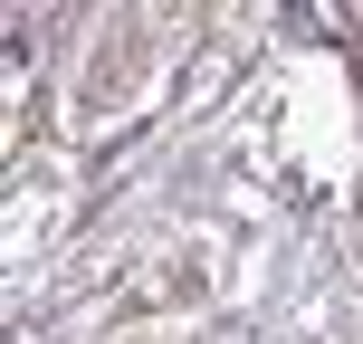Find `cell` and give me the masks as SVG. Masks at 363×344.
I'll list each match as a JSON object with an SVG mask.
<instances>
[{
    "mask_svg": "<svg viewBox=\"0 0 363 344\" xmlns=\"http://www.w3.org/2000/svg\"><path fill=\"white\" fill-rule=\"evenodd\" d=\"M201 277H211V268H201V249L153 258V268H144V287H134V306H191V296H201Z\"/></svg>",
    "mask_w": 363,
    "mask_h": 344,
    "instance_id": "cell-1",
    "label": "cell"
}]
</instances>
